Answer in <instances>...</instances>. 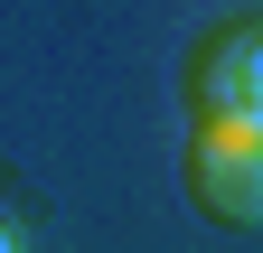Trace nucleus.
I'll list each match as a JSON object with an SVG mask.
<instances>
[{"instance_id": "1", "label": "nucleus", "mask_w": 263, "mask_h": 253, "mask_svg": "<svg viewBox=\"0 0 263 253\" xmlns=\"http://www.w3.org/2000/svg\"><path fill=\"white\" fill-rule=\"evenodd\" d=\"M188 206L216 225H263V122H188Z\"/></svg>"}, {"instance_id": "2", "label": "nucleus", "mask_w": 263, "mask_h": 253, "mask_svg": "<svg viewBox=\"0 0 263 253\" xmlns=\"http://www.w3.org/2000/svg\"><path fill=\"white\" fill-rule=\"evenodd\" d=\"M188 122H263V19H216L188 47Z\"/></svg>"}, {"instance_id": "3", "label": "nucleus", "mask_w": 263, "mask_h": 253, "mask_svg": "<svg viewBox=\"0 0 263 253\" xmlns=\"http://www.w3.org/2000/svg\"><path fill=\"white\" fill-rule=\"evenodd\" d=\"M0 253H19V235H10V225H0Z\"/></svg>"}]
</instances>
